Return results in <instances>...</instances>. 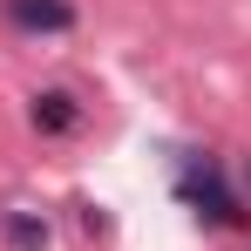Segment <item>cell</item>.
I'll use <instances>...</instances> for the list:
<instances>
[{"instance_id":"obj_1","label":"cell","mask_w":251,"mask_h":251,"mask_svg":"<svg viewBox=\"0 0 251 251\" xmlns=\"http://www.w3.org/2000/svg\"><path fill=\"white\" fill-rule=\"evenodd\" d=\"M176 190H183V204L197 210V217H210V224H238V204H231L217 163H190L183 176H176Z\"/></svg>"},{"instance_id":"obj_2","label":"cell","mask_w":251,"mask_h":251,"mask_svg":"<svg viewBox=\"0 0 251 251\" xmlns=\"http://www.w3.org/2000/svg\"><path fill=\"white\" fill-rule=\"evenodd\" d=\"M7 21L27 27V34H68L75 27V7L68 0H7Z\"/></svg>"},{"instance_id":"obj_3","label":"cell","mask_w":251,"mask_h":251,"mask_svg":"<svg viewBox=\"0 0 251 251\" xmlns=\"http://www.w3.org/2000/svg\"><path fill=\"white\" fill-rule=\"evenodd\" d=\"M27 116H34V129H41V136H68V129L82 123V109H75V95H68V88H41Z\"/></svg>"},{"instance_id":"obj_4","label":"cell","mask_w":251,"mask_h":251,"mask_svg":"<svg viewBox=\"0 0 251 251\" xmlns=\"http://www.w3.org/2000/svg\"><path fill=\"white\" fill-rule=\"evenodd\" d=\"M7 238H14V251H41L48 245V224L34 217V210H7Z\"/></svg>"}]
</instances>
